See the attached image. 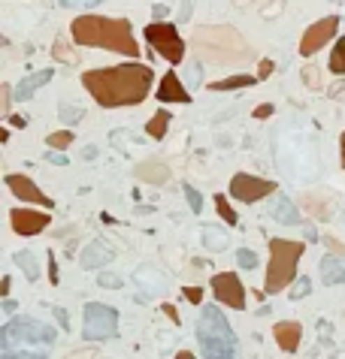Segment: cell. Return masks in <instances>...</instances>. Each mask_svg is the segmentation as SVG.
<instances>
[{
  "instance_id": "cell-1",
  "label": "cell",
  "mask_w": 345,
  "mask_h": 359,
  "mask_svg": "<svg viewBox=\"0 0 345 359\" xmlns=\"http://www.w3.org/2000/svg\"><path fill=\"white\" fill-rule=\"evenodd\" d=\"M82 85L103 109L136 106L149 97L154 85V70L149 63H118V67L88 70L82 72Z\"/></svg>"
},
{
  "instance_id": "cell-2",
  "label": "cell",
  "mask_w": 345,
  "mask_h": 359,
  "mask_svg": "<svg viewBox=\"0 0 345 359\" xmlns=\"http://www.w3.org/2000/svg\"><path fill=\"white\" fill-rule=\"evenodd\" d=\"M73 43L97 45L106 52H118L127 58L140 54V45L133 40V27L127 18H106V15H76L70 24Z\"/></svg>"
},
{
  "instance_id": "cell-3",
  "label": "cell",
  "mask_w": 345,
  "mask_h": 359,
  "mask_svg": "<svg viewBox=\"0 0 345 359\" xmlns=\"http://www.w3.org/2000/svg\"><path fill=\"white\" fill-rule=\"evenodd\" d=\"M194 52L203 63H218V67H233V63H242L254 58V49L245 43V36L240 31L227 24H203V27H194Z\"/></svg>"
},
{
  "instance_id": "cell-4",
  "label": "cell",
  "mask_w": 345,
  "mask_h": 359,
  "mask_svg": "<svg viewBox=\"0 0 345 359\" xmlns=\"http://www.w3.org/2000/svg\"><path fill=\"white\" fill-rule=\"evenodd\" d=\"M58 333L49 323H40L34 317H13L9 323L0 326V351L6 359L18 356V351H31V356H49L43 347H52Z\"/></svg>"
},
{
  "instance_id": "cell-5",
  "label": "cell",
  "mask_w": 345,
  "mask_h": 359,
  "mask_svg": "<svg viewBox=\"0 0 345 359\" xmlns=\"http://www.w3.org/2000/svg\"><path fill=\"white\" fill-rule=\"evenodd\" d=\"M197 344L203 356L230 359L236 356V333L227 323V317L215 305H203L197 320Z\"/></svg>"
},
{
  "instance_id": "cell-6",
  "label": "cell",
  "mask_w": 345,
  "mask_h": 359,
  "mask_svg": "<svg viewBox=\"0 0 345 359\" xmlns=\"http://www.w3.org/2000/svg\"><path fill=\"white\" fill-rule=\"evenodd\" d=\"M303 242H288V238H270V263H267V281L263 293L276 296L285 287L297 281V263L303 257Z\"/></svg>"
},
{
  "instance_id": "cell-7",
  "label": "cell",
  "mask_w": 345,
  "mask_h": 359,
  "mask_svg": "<svg viewBox=\"0 0 345 359\" xmlns=\"http://www.w3.org/2000/svg\"><path fill=\"white\" fill-rule=\"evenodd\" d=\"M82 335L85 342H109L118 335V311L103 302H88L82 317Z\"/></svg>"
},
{
  "instance_id": "cell-8",
  "label": "cell",
  "mask_w": 345,
  "mask_h": 359,
  "mask_svg": "<svg viewBox=\"0 0 345 359\" xmlns=\"http://www.w3.org/2000/svg\"><path fill=\"white\" fill-rule=\"evenodd\" d=\"M145 43L170 63H182V58H185V40L179 36L176 24H167V22L149 24L145 27Z\"/></svg>"
},
{
  "instance_id": "cell-9",
  "label": "cell",
  "mask_w": 345,
  "mask_h": 359,
  "mask_svg": "<svg viewBox=\"0 0 345 359\" xmlns=\"http://www.w3.org/2000/svg\"><path fill=\"white\" fill-rule=\"evenodd\" d=\"M279 190L276 181H267V178H258V176H245V172H236L230 178V197L245 202V206H251V202H260L272 197V193Z\"/></svg>"
},
{
  "instance_id": "cell-10",
  "label": "cell",
  "mask_w": 345,
  "mask_h": 359,
  "mask_svg": "<svg viewBox=\"0 0 345 359\" xmlns=\"http://www.w3.org/2000/svg\"><path fill=\"white\" fill-rule=\"evenodd\" d=\"M336 31H339V15H330V18L315 22L303 33V40H300V54H303V58H312V54L321 52L330 40H336Z\"/></svg>"
},
{
  "instance_id": "cell-11",
  "label": "cell",
  "mask_w": 345,
  "mask_h": 359,
  "mask_svg": "<svg viewBox=\"0 0 345 359\" xmlns=\"http://www.w3.org/2000/svg\"><path fill=\"white\" fill-rule=\"evenodd\" d=\"M212 293H215V299L221 302V305H227V308H236V311L245 308V287H242L240 275L218 272L212 278Z\"/></svg>"
},
{
  "instance_id": "cell-12",
  "label": "cell",
  "mask_w": 345,
  "mask_h": 359,
  "mask_svg": "<svg viewBox=\"0 0 345 359\" xmlns=\"http://www.w3.org/2000/svg\"><path fill=\"white\" fill-rule=\"evenodd\" d=\"M9 224H13L15 236H36L49 227V215L45 211H34V208H13L9 211Z\"/></svg>"
},
{
  "instance_id": "cell-13",
  "label": "cell",
  "mask_w": 345,
  "mask_h": 359,
  "mask_svg": "<svg viewBox=\"0 0 345 359\" xmlns=\"http://www.w3.org/2000/svg\"><path fill=\"white\" fill-rule=\"evenodd\" d=\"M6 188L13 190L22 202H36V206H43V208H52V206H54V202L45 197V193L36 188L31 178H27V176H18V172H9V176H6Z\"/></svg>"
},
{
  "instance_id": "cell-14",
  "label": "cell",
  "mask_w": 345,
  "mask_h": 359,
  "mask_svg": "<svg viewBox=\"0 0 345 359\" xmlns=\"http://www.w3.org/2000/svg\"><path fill=\"white\" fill-rule=\"evenodd\" d=\"M272 335H276V344L281 353H297L300 342H303V326L297 320H279L272 326Z\"/></svg>"
},
{
  "instance_id": "cell-15",
  "label": "cell",
  "mask_w": 345,
  "mask_h": 359,
  "mask_svg": "<svg viewBox=\"0 0 345 359\" xmlns=\"http://www.w3.org/2000/svg\"><path fill=\"white\" fill-rule=\"evenodd\" d=\"M154 97H158L161 103H191L188 88L182 85V79L176 76V72H167V76L161 79V88L154 91Z\"/></svg>"
},
{
  "instance_id": "cell-16",
  "label": "cell",
  "mask_w": 345,
  "mask_h": 359,
  "mask_svg": "<svg viewBox=\"0 0 345 359\" xmlns=\"http://www.w3.org/2000/svg\"><path fill=\"white\" fill-rule=\"evenodd\" d=\"M115 260V251L106 242H91L82 251V269H103L106 263Z\"/></svg>"
},
{
  "instance_id": "cell-17",
  "label": "cell",
  "mask_w": 345,
  "mask_h": 359,
  "mask_svg": "<svg viewBox=\"0 0 345 359\" xmlns=\"http://www.w3.org/2000/svg\"><path fill=\"white\" fill-rule=\"evenodd\" d=\"M136 284L145 290V296H161L163 290L170 287L167 275L158 272L154 266H145V269H136Z\"/></svg>"
},
{
  "instance_id": "cell-18",
  "label": "cell",
  "mask_w": 345,
  "mask_h": 359,
  "mask_svg": "<svg viewBox=\"0 0 345 359\" xmlns=\"http://www.w3.org/2000/svg\"><path fill=\"white\" fill-rule=\"evenodd\" d=\"M52 76H54V70L49 67V70H40V72H31V76H24L18 85L13 88V94H15V100H31L34 94H36V88H43V85H49L52 82Z\"/></svg>"
},
{
  "instance_id": "cell-19",
  "label": "cell",
  "mask_w": 345,
  "mask_h": 359,
  "mask_svg": "<svg viewBox=\"0 0 345 359\" xmlns=\"http://www.w3.org/2000/svg\"><path fill=\"white\" fill-rule=\"evenodd\" d=\"M267 211H270V217L272 220H279V224H288V227H294V224H300V211H297V206L291 202L288 197H276L267 206Z\"/></svg>"
},
{
  "instance_id": "cell-20",
  "label": "cell",
  "mask_w": 345,
  "mask_h": 359,
  "mask_svg": "<svg viewBox=\"0 0 345 359\" xmlns=\"http://www.w3.org/2000/svg\"><path fill=\"white\" fill-rule=\"evenodd\" d=\"M318 272H321V281L330 284V287L333 284H345V257H324Z\"/></svg>"
},
{
  "instance_id": "cell-21",
  "label": "cell",
  "mask_w": 345,
  "mask_h": 359,
  "mask_svg": "<svg viewBox=\"0 0 345 359\" xmlns=\"http://www.w3.org/2000/svg\"><path fill=\"white\" fill-rule=\"evenodd\" d=\"M136 178L145 184H167L170 181V169L161 160H145L136 167Z\"/></svg>"
},
{
  "instance_id": "cell-22",
  "label": "cell",
  "mask_w": 345,
  "mask_h": 359,
  "mask_svg": "<svg viewBox=\"0 0 345 359\" xmlns=\"http://www.w3.org/2000/svg\"><path fill=\"white\" fill-rule=\"evenodd\" d=\"M203 245H206V251H224L227 245H230V236L224 233V229H218V227H212V224H206L203 229Z\"/></svg>"
},
{
  "instance_id": "cell-23",
  "label": "cell",
  "mask_w": 345,
  "mask_h": 359,
  "mask_svg": "<svg viewBox=\"0 0 345 359\" xmlns=\"http://www.w3.org/2000/svg\"><path fill=\"white\" fill-rule=\"evenodd\" d=\"M260 76H249V72H240V76H230V79H218L209 85V91H236V88H251Z\"/></svg>"
},
{
  "instance_id": "cell-24",
  "label": "cell",
  "mask_w": 345,
  "mask_h": 359,
  "mask_svg": "<svg viewBox=\"0 0 345 359\" xmlns=\"http://www.w3.org/2000/svg\"><path fill=\"white\" fill-rule=\"evenodd\" d=\"M13 260H15L18 269L24 272L27 281H36V278H40V263H36V257H34L31 251H18V254H13Z\"/></svg>"
},
{
  "instance_id": "cell-25",
  "label": "cell",
  "mask_w": 345,
  "mask_h": 359,
  "mask_svg": "<svg viewBox=\"0 0 345 359\" xmlns=\"http://www.w3.org/2000/svg\"><path fill=\"white\" fill-rule=\"evenodd\" d=\"M167 127H170V112H158L152 121H145V133H149L152 139H163Z\"/></svg>"
},
{
  "instance_id": "cell-26",
  "label": "cell",
  "mask_w": 345,
  "mask_h": 359,
  "mask_svg": "<svg viewBox=\"0 0 345 359\" xmlns=\"http://www.w3.org/2000/svg\"><path fill=\"white\" fill-rule=\"evenodd\" d=\"M52 58L58 61V63H79V58H76V52L67 45V40L64 36H58L54 40V45H52Z\"/></svg>"
},
{
  "instance_id": "cell-27",
  "label": "cell",
  "mask_w": 345,
  "mask_h": 359,
  "mask_svg": "<svg viewBox=\"0 0 345 359\" xmlns=\"http://www.w3.org/2000/svg\"><path fill=\"white\" fill-rule=\"evenodd\" d=\"M330 70L336 72V76H345V33L336 40L333 52H330Z\"/></svg>"
},
{
  "instance_id": "cell-28",
  "label": "cell",
  "mask_w": 345,
  "mask_h": 359,
  "mask_svg": "<svg viewBox=\"0 0 345 359\" xmlns=\"http://www.w3.org/2000/svg\"><path fill=\"white\" fill-rule=\"evenodd\" d=\"M215 211H218V215H221V220H224L227 227H236V224H240V217H236V211L230 208V202H227V197H221V193H218V197H215Z\"/></svg>"
},
{
  "instance_id": "cell-29",
  "label": "cell",
  "mask_w": 345,
  "mask_h": 359,
  "mask_svg": "<svg viewBox=\"0 0 345 359\" xmlns=\"http://www.w3.org/2000/svg\"><path fill=\"white\" fill-rule=\"evenodd\" d=\"M45 142H49V148H54V151H64V148H70V145H73V133H70V130L49 133V136H45Z\"/></svg>"
},
{
  "instance_id": "cell-30",
  "label": "cell",
  "mask_w": 345,
  "mask_h": 359,
  "mask_svg": "<svg viewBox=\"0 0 345 359\" xmlns=\"http://www.w3.org/2000/svg\"><path fill=\"white\" fill-rule=\"evenodd\" d=\"M258 254L254 251H249V247H240V251H236V266H240V269H245V272H251V269H258Z\"/></svg>"
},
{
  "instance_id": "cell-31",
  "label": "cell",
  "mask_w": 345,
  "mask_h": 359,
  "mask_svg": "<svg viewBox=\"0 0 345 359\" xmlns=\"http://www.w3.org/2000/svg\"><path fill=\"white\" fill-rule=\"evenodd\" d=\"M309 293H312V281L309 278H297L291 284V299H306Z\"/></svg>"
},
{
  "instance_id": "cell-32",
  "label": "cell",
  "mask_w": 345,
  "mask_h": 359,
  "mask_svg": "<svg viewBox=\"0 0 345 359\" xmlns=\"http://www.w3.org/2000/svg\"><path fill=\"white\" fill-rule=\"evenodd\" d=\"M182 190H185V199H188V206L194 208V215H197V211H203V193L194 190V188H191V184H185V188H182Z\"/></svg>"
},
{
  "instance_id": "cell-33",
  "label": "cell",
  "mask_w": 345,
  "mask_h": 359,
  "mask_svg": "<svg viewBox=\"0 0 345 359\" xmlns=\"http://www.w3.org/2000/svg\"><path fill=\"white\" fill-rule=\"evenodd\" d=\"M79 118H82V109L79 106H67V103L61 106V121L64 124H76Z\"/></svg>"
},
{
  "instance_id": "cell-34",
  "label": "cell",
  "mask_w": 345,
  "mask_h": 359,
  "mask_svg": "<svg viewBox=\"0 0 345 359\" xmlns=\"http://www.w3.org/2000/svg\"><path fill=\"white\" fill-rule=\"evenodd\" d=\"M185 79H188V85H191V88H200V82H203V63H191Z\"/></svg>"
},
{
  "instance_id": "cell-35",
  "label": "cell",
  "mask_w": 345,
  "mask_h": 359,
  "mask_svg": "<svg viewBox=\"0 0 345 359\" xmlns=\"http://www.w3.org/2000/svg\"><path fill=\"white\" fill-rule=\"evenodd\" d=\"M97 284H100V287H106V290H122V278H118V275H100V278H97Z\"/></svg>"
},
{
  "instance_id": "cell-36",
  "label": "cell",
  "mask_w": 345,
  "mask_h": 359,
  "mask_svg": "<svg viewBox=\"0 0 345 359\" xmlns=\"http://www.w3.org/2000/svg\"><path fill=\"white\" fill-rule=\"evenodd\" d=\"M103 0H61V6H67V9H94Z\"/></svg>"
},
{
  "instance_id": "cell-37",
  "label": "cell",
  "mask_w": 345,
  "mask_h": 359,
  "mask_svg": "<svg viewBox=\"0 0 345 359\" xmlns=\"http://www.w3.org/2000/svg\"><path fill=\"white\" fill-rule=\"evenodd\" d=\"M303 82L309 88H318V85H321V76H318L315 67H303Z\"/></svg>"
},
{
  "instance_id": "cell-38",
  "label": "cell",
  "mask_w": 345,
  "mask_h": 359,
  "mask_svg": "<svg viewBox=\"0 0 345 359\" xmlns=\"http://www.w3.org/2000/svg\"><path fill=\"white\" fill-rule=\"evenodd\" d=\"M0 97H3V106H0V109H3V115H9V106H13V85H0Z\"/></svg>"
},
{
  "instance_id": "cell-39",
  "label": "cell",
  "mask_w": 345,
  "mask_h": 359,
  "mask_svg": "<svg viewBox=\"0 0 345 359\" xmlns=\"http://www.w3.org/2000/svg\"><path fill=\"white\" fill-rule=\"evenodd\" d=\"M182 293H185V299L194 302V305H200V302H203V290H200V287H185Z\"/></svg>"
},
{
  "instance_id": "cell-40",
  "label": "cell",
  "mask_w": 345,
  "mask_h": 359,
  "mask_svg": "<svg viewBox=\"0 0 345 359\" xmlns=\"http://www.w3.org/2000/svg\"><path fill=\"white\" fill-rule=\"evenodd\" d=\"M272 70H276V63H272L270 58H263V61L258 63V76H260V79H267V76H272Z\"/></svg>"
},
{
  "instance_id": "cell-41",
  "label": "cell",
  "mask_w": 345,
  "mask_h": 359,
  "mask_svg": "<svg viewBox=\"0 0 345 359\" xmlns=\"http://www.w3.org/2000/svg\"><path fill=\"white\" fill-rule=\"evenodd\" d=\"M272 112H276V109H272L270 103H260L258 109H254V118H260V121H263V118H270Z\"/></svg>"
},
{
  "instance_id": "cell-42",
  "label": "cell",
  "mask_w": 345,
  "mask_h": 359,
  "mask_svg": "<svg viewBox=\"0 0 345 359\" xmlns=\"http://www.w3.org/2000/svg\"><path fill=\"white\" fill-rule=\"evenodd\" d=\"M49 284H61L58 281V263L52 260V254H49Z\"/></svg>"
},
{
  "instance_id": "cell-43",
  "label": "cell",
  "mask_w": 345,
  "mask_h": 359,
  "mask_svg": "<svg viewBox=\"0 0 345 359\" xmlns=\"http://www.w3.org/2000/svg\"><path fill=\"white\" fill-rule=\"evenodd\" d=\"M163 314H167V317L172 320V323H182V317H179V311H176V308H172V305H163Z\"/></svg>"
},
{
  "instance_id": "cell-44",
  "label": "cell",
  "mask_w": 345,
  "mask_h": 359,
  "mask_svg": "<svg viewBox=\"0 0 345 359\" xmlns=\"http://www.w3.org/2000/svg\"><path fill=\"white\" fill-rule=\"evenodd\" d=\"M15 308H18V302H13L9 296H3V311H6V314H15Z\"/></svg>"
},
{
  "instance_id": "cell-45",
  "label": "cell",
  "mask_w": 345,
  "mask_h": 359,
  "mask_svg": "<svg viewBox=\"0 0 345 359\" xmlns=\"http://www.w3.org/2000/svg\"><path fill=\"white\" fill-rule=\"evenodd\" d=\"M54 317H58L61 329H67V311H64V308H54Z\"/></svg>"
},
{
  "instance_id": "cell-46",
  "label": "cell",
  "mask_w": 345,
  "mask_h": 359,
  "mask_svg": "<svg viewBox=\"0 0 345 359\" xmlns=\"http://www.w3.org/2000/svg\"><path fill=\"white\" fill-rule=\"evenodd\" d=\"M191 18V0H185V3H182V15H179V22H188Z\"/></svg>"
},
{
  "instance_id": "cell-47",
  "label": "cell",
  "mask_w": 345,
  "mask_h": 359,
  "mask_svg": "<svg viewBox=\"0 0 345 359\" xmlns=\"http://www.w3.org/2000/svg\"><path fill=\"white\" fill-rule=\"evenodd\" d=\"M9 124H13V127H27V118H22V115H9Z\"/></svg>"
},
{
  "instance_id": "cell-48",
  "label": "cell",
  "mask_w": 345,
  "mask_h": 359,
  "mask_svg": "<svg viewBox=\"0 0 345 359\" xmlns=\"http://www.w3.org/2000/svg\"><path fill=\"white\" fill-rule=\"evenodd\" d=\"M327 245H330V251H333V254H342V257H345V245H339V242H336V238H330V242H327Z\"/></svg>"
},
{
  "instance_id": "cell-49",
  "label": "cell",
  "mask_w": 345,
  "mask_h": 359,
  "mask_svg": "<svg viewBox=\"0 0 345 359\" xmlns=\"http://www.w3.org/2000/svg\"><path fill=\"white\" fill-rule=\"evenodd\" d=\"M52 163H58V167H64V163H67V158H64V154L58 151V154H52V158H49Z\"/></svg>"
},
{
  "instance_id": "cell-50",
  "label": "cell",
  "mask_w": 345,
  "mask_h": 359,
  "mask_svg": "<svg viewBox=\"0 0 345 359\" xmlns=\"http://www.w3.org/2000/svg\"><path fill=\"white\" fill-rule=\"evenodd\" d=\"M154 15H158V18H163V15H170V9L158 3V6H154Z\"/></svg>"
},
{
  "instance_id": "cell-51",
  "label": "cell",
  "mask_w": 345,
  "mask_h": 359,
  "mask_svg": "<svg viewBox=\"0 0 345 359\" xmlns=\"http://www.w3.org/2000/svg\"><path fill=\"white\" fill-rule=\"evenodd\" d=\"M339 151H342V158H339V160H342V169H345V133L339 136Z\"/></svg>"
},
{
  "instance_id": "cell-52",
  "label": "cell",
  "mask_w": 345,
  "mask_h": 359,
  "mask_svg": "<svg viewBox=\"0 0 345 359\" xmlns=\"http://www.w3.org/2000/svg\"><path fill=\"white\" fill-rule=\"evenodd\" d=\"M0 293H3V296H9V278H3V284H0Z\"/></svg>"
},
{
  "instance_id": "cell-53",
  "label": "cell",
  "mask_w": 345,
  "mask_h": 359,
  "mask_svg": "<svg viewBox=\"0 0 345 359\" xmlns=\"http://www.w3.org/2000/svg\"><path fill=\"white\" fill-rule=\"evenodd\" d=\"M236 3H251V0H236Z\"/></svg>"
},
{
  "instance_id": "cell-54",
  "label": "cell",
  "mask_w": 345,
  "mask_h": 359,
  "mask_svg": "<svg viewBox=\"0 0 345 359\" xmlns=\"http://www.w3.org/2000/svg\"><path fill=\"white\" fill-rule=\"evenodd\" d=\"M342 220H345V215H342Z\"/></svg>"
}]
</instances>
